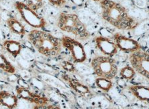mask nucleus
I'll return each mask as SVG.
<instances>
[{
  "label": "nucleus",
  "mask_w": 149,
  "mask_h": 109,
  "mask_svg": "<svg viewBox=\"0 0 149 109\" xmlns=\"http://www.w3.org/2000/svg\"><path fill=\"white\" fill-rule=\"evenodd\" d=\"M101 5L104 19L111 25L121 29H128L135 27L136 23L120 3L112 1H102Z\"/></svg>",
  "instance_id": "1"
},
{
  "label": "nucleus",
  "mask_w": 149,
  "mask_h": 109,
  "mask_svg": "<svg viewBox=\"0 0 149 109\" xmlns=\"http://www.w3.org/2000/svg\"><path fill=\"white\" fill-rule=\"evenodd\" d=\"M29 39L38 51L46 56H56L61 51V44L58 39L43 31L33 30L29 34Z\"/></svg>",
  "instance_id": "2"
},
{
  "label": "nucleus",
  "mask_w": 149,
  "mask_h": 109,
  "mask_svg": "<svg viewBox=\"0 0 149 109\" xmlns=\"http://www.w3.org/2000/svg\"><path fill=\"white\" fill-rule=\"evenodd\" d=\"M58 26L64 32L80 37H86L88 35L84 24L75 14L62 13L60 15Z\"/></svg>",
  "instance_id": "3"
},
{
  "label": "nucleus",
  "mask_w": 149,
  "mask_h": 109,
  "mask_svg": "<svg viewBox=\"0 0 149 109\" xmlns=\"http://www.w3.org/2000/svg\"><path fill=\"white\" fill-rule=\"evenodd\" d=\"M92 66L98 77L112 79L117 73V66L114 60L110 57H97L92 61Z\"/></svg>",
  "instance_id": "4"
},
{
  "label": "nucleus",
  "mask_w": 149,
  "mask_h": 109,
  "mask_svg": "<svg viewBox=\"0 0 149 109\" xmlns=\"http://www.w3.org/2000/svg\"><path fill=\"white\" fill-rule=\"evenodd\" d=\"M15 6L21 14L22 18L29 25L35 28H41L45 26L46 22L44 19L38 15L26 4L22 2H17L15 3Z\"/></svg>",
  "instance_id": "5"
},
{
  "label": "nucleus",
  "mask_w": 149,
  "mask_h": 109,
  "mask_svg": "<svg viewBox=\"0 0 149 109\" xmlns=\"http://www.w3.org/2000/svg\"><path fill=\"white\" fill-rule=\"evenodd\" d=\"M130 61L134 70L148 79L149 77V55L147 53L137 51L132 53Z\"/></svg>",
  "instance_id": "6"
},
{
  "label": "nucleus",
  "mask_w": 149,
  "mask_h": 109,
  "mask_svg": "<svg viewBox=\"0 0 149 109\" xmlns=\"http://www.w3.org/2000/svg\"><path fill=\"white\" fill-rule=\"evenodd\" d=\"M63 45L67 48L76 63H82L86 59L84 49L82 44L68 37H64L62 39Z\"/></svg>",
  "instance_id": "7"
},
{
  "label": "nucleus",
  "mask_w": 149,
  "mask_h": 109,
  "mask_svg": "<svg viewBox=\"0 0 149 109\" xmlns=\"http://www.w3.org/2000/svg\"><path fill=\"white\" fill-rule=\"evenodd\" d=\"M114 43L117 47L124 51L134 53L139 50L140 46L138 42L135 40L125 37L121 34L117 33L114 37Z\"/></svg>",
  "instance_id": "8"
},
{
  "label": "nucleus",
  "mask_w": 149,
  "mask_h": 109,
  "mask_svg": "<svg viewBox=\"0 0 149 109\" xmlns=\"http://www.w3.org/2000/svg\"><path fill=\"white\" fill-rule=\"evenodd\" d=\"M96 43L99 49L104 54L109 57L116 54L118 51V47L114 42L107 37H97L96 39Z\"/></svg>",
  "instance_id": "9"
},
{
  "label": "nucleus",
  "mask_w": 149,
  "mask_h": 109,
  "mask_svg": "<svg viewBox=\"0 0 149 109\" xmlns=\"http://www.w3.org/2000/svg\"><path fill=\"white\" fill-rule=\"evenodd\" d=\"M17 93L19 96L25 100L38 104V105H44L47 103V99L44 97H41L34 93L30 92V90L23 87L17 88Z\"/></svg>",
  "instance_id": "10"
},
{
  "label": "nucleus",
  "mask_w": 149,
  "mask_h": 109,
  "mask_svg": "<svg viewBox=\"0 0 149 109\" xmlns=\"http://www.w3.org/2000/svg\"><path fill=\"white\" fill-rule=\"evenodd\" d=\"M130 90L138 99L143 101L149 102V89L144 86H131Z\"/></svg>",
  "instance_id": "11"
},
{
  "label": "nucleus",
  "mask_w": 149,
  "mask_h": 109,
  "mask_svg": "<svg viewBox=\"0 0 149 109\" xmlns=\"http://www.w3.org/2000/svg\"><path fill=\"white\" fill-rule=\"evenodd\" d=\"M0 102L2 106H6V108H13L17 106V97L10 93L2 91L0 95Z\"/></svg>",
  "instance_id": "12"
},
{
  "label": "nucleus",
  "mask_w": 149,
  "mask_h": 109,
  "mask_svg": "<svg viewBox=\"0 0 149 109\" xmlns=\"http://www.w3.org/2000/svg\"><path fill=\"white\" fill-rule=\"evenodd\" d=\"M65 79L68 81L72 87L78 93L82 95V96H86L87 95L90 94V90L88 89V88L86 86L84 85V84L79 83L77 80L70 79V78H69L68 77H67V78H65Z\"/></svg>",
  "instance_id": "13"
},
{
  "label": "nucleus",
  "mask_w": 149,
  "mask_h": 109,
  "mask_svg": "<svg viewBox=\"0 0 149 109\" xmlns=\"http://www.w3.org/2000/svg\"><path fill=\"white\" fill-rule=\"evenodd\" d=\"M3 46L13 57H16L19 55L22 49L21 44L15 41H6L3 43Z\"/></svg>",
  "instance_id": "14"
},
{
  "label": "nucleus",
  "mask_w": 149,
  "mask_h": 109,
  "mask_svg": "<svg viewBox=\"0 0 149 109\" xmlns=\"http://www.w3.org/2000/svg\"><path fill=\"white\" fill-rule=\"evenodd\" d=\"M8 23L11 29L15 33L22 35L25 33L24 27L18 20L12 17V18H10L8 19Z\"/></svg>",
  "instance_id": "15"
},
{
  "label": "nucleus",
  "mask_w": 149,
  "mask_h": 109,
  "mask_svg": "<svg viewBox=\"0 0 149 109\" xmlns=\"http://www.w3.org/2000/svg\"><path fill=\"white\" fill-rule=\"evenodd\" d=\"M96 84L98 88H100V89L105 91L109 90L111 88L112 85V82L110 81V79L102 77L96 79Z\"/></svg>",
  "instance_id": "16"
},
{
  "label": "nucleus",
  "mask_w": 149,
  "mask_h": 109,
  "mask_svg": "<svg viewBox=\"0 0 149 109\" xmlns=\"http://www.w3.org/2000/svg\"><path fill=\"white\" fill-rule=\"evenodd\" d=\"M0 66L6 72L9 73H13L15 72V68L7 61L6 57L3 55H0Z\"/></svg>",
  "instance_id": "17"
},
{
  "label": "nucleus",
  "mask_w": 149,
  "mask_h": 109,
  "mask_svg": "<svg viewBox=\"0 0 149 109\" xmlns=\"http://www.w3.org/2000/svg\"><path fill=\"white\" fill-rule=\"evenodd\" d=\"M135 75V71L134 69L130 66H125L120 71V75L123 79L126 80H130L134 77Z\"/></svg>",
  "instance_id": "18"
},
{
  "label": "nucleus",
  "mask_w": 149,
  "mask_h": 109,
  "mask_svg": "<svg viewBox=\"0 0 149 109\" xmlns=\"http://www.w3.org/2000/svg\"><path fill=\"white\" fill-rule=\"evenodd\" d=\"M27 5L33 10V11L37 10L42 6V1L37 0V1H27Z\"/></svg>",
  "instance_id": "19"
},
{
  "label": "nucleus",
  "mask_w": 149,
  "mask_h": 109,
  "mask_svg": "<svg viewBox=\"0 0 149 109\" xmlns=\"http://www.w3.org/2000/svg\"><path fill=\"white\" fill-rule=\"evenodd\" d=\"M62 66L65 70H66L68 71H73L74 70V69H75L73 64L67 61L63 62L62 63Z\"/></svg>",
  "instance_id": "20"
},
{
  "label": "nucleus",
  "mask_w": 149,
  "mask_h": 109,
  "mask_svg": "<svg viewBox=\"0 0 149 109\" xmlns=\"http://www.w3.org/2000/svg\"><path fill=\"white\" fill-rule=\"evenodd\" d=\"M50 1V3H52L53 5L59 6V5H62L63 3H64L66 1H64V0H57V1Z\"/></svg>",
  "instance_id": "21"
}]
</instances>
